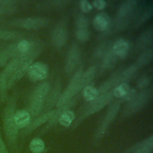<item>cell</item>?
Segmentation results:
<instances>
[{"label": "cell", "mask_w": 153, "mask_h": 153, "mask_svg": "<svg viewBox=\"0 0 153 153\" xmlns=\"http://www.w3.org/2000/svg\"><path fill=\"white\" fill-rule=\"evenodd\" d=\"M14 101L13 100H9L4 109L2 117V125L7 144L11 150H15L16 149L19 129L14 121Z\"/></svg>", "instance_id": "6da1fadb"}, {"label": "cell", "mask_w": 153, "mask_h": 153, "mask_svg": "<svg viewBox=\"0 0 153 153\" xmlns=\"http://www.w3.org/2000/svg\"><path fill=\"white\" fill-rule=\"evenodd\" d=\"M130 88V86L127 83L120 84L116 86L113 90H112L113 96L121 99L127 94Z\"/></svg>", "instance_id": "cb8c5ba5"}, {"label": "cell", "mask_w": 153, "mask_h": 153, "mask_svg": "<svg viewBox=\"0 0 153 153\" xmlns=\"http://www.w3.org/2000/svg\"><path fill=\"white\" fill-rule=\"evenodd\" d=\"M29 149L32 153H42L45 149L44 142L41 138L35 137L30 141Z\"/></svg>", "instance_id": "44dd1931"}, {"label": "cell", "mask_w": 153, "mask_h": 153, "mask_svg": "<svg viewBox=\"0 0 153 153\" xmlns=\"http://www.w3.org/2000/svg\"><path fill=\"white\" fill-rule=\"evenodd\" d=\"M60 82H57L53 90L50 93L47 102V108H52L56 103H57V100L60 97Z\"/></svg>", "instance_id": "e0dca14e"}, {"label": "cell", "mask_w": 153, "mask_h": 153, "mask_svg": "<svg viewBox=\"0 0 153 153\" xmlns=\"http://www.w3.org/2000/svg\"><path fill=\"white\" fill-rule=\"evenodd\" d=\"M80 59V51L77 45L73 44L68 53L66 57V61L65 66L66 72L70 73L74 71L77 66Z\"/></svg>", "instance_id": "30bf717a"}, {"label": "cell", "mask_w": 153, "mask_h": 153, "mask_svg": "<svg viewBox=\"0 0 153 153\" xmlns=\"http://www.w3.org/2000/svg\"><path fill=\"white\" fill-rule=\"evenodd\" d=\"M137 1L136 0H127L123 1L119 7L117 14V22L118 28H123L128 23L134 10H135Z\"/></svg>", "instance_id": "5b68a950"}, {"label": "cell", "mask_w": 153, "mask_h": 153, "mask_svg": "<svg viewBox=\"0 0 153 153\" xmlns=\"http://www.w3.org/2000/svg\"><path fill=\"white\" fill-rule=\"evenodd\" d=\"M0 153H11L4 140H0Z\"/></svg>", "instance_id": "836d02e7"}, {"label": "cell", "mask_w": 153, "mask_h": 153, "mask_svg": "<svg viewBox=\"0 0 153 153\" xmlns=\"http://www.w3.org/2000/svg\"><path fill=\"white\" fill-rule=\"evenodd\" d=\"M152 79L151 76H145L140 78L137 82V87L138 89L143 90L148 87L151 82Z\"/></svg>", "instance_id": "4316f807"}, {"label": "cell", "mask_w": 153, "mask_h": 153, "mask_svg": "<svg viewBox=\"0 0 153 153\" xmlns=\"http://www.w3.org/2000/svg\"><path fill=\"white\" fill-rule=\"evenodd\" d=\"M17 35V33L15 31L11 30H0V39H10L15 38Z\"/></svg>", "instance_id": "4dcf8cb0"}, {"label": "cell", "mask_w": 153, "mask_h": 153, "mask_svg": "<svg viewBox=\"0 0 153 153\" xmlns=\"http://www.w3.org/2000/svg\"><path fill=\"white\" fill-rule=\"evenodd\" d=\"M53 114H54V110H51V111H47V112L44 114L42 115L35 119L32 123H30V124L26 127V130L25 131L26 134L30 133L33 130L36 129L38 127H39L43 123L49 120L52 117V115H53Z\"/></svg>", "instance_id": "9a60e30c"}, {"label": "cell", "mask_w": 153, "mask_h": 153, "mask_svg": "<svg viewBox=\"0 0 153 153\" xmlns=\"http://www.w3.org/2000/svg\"><path fill=\"white\" fill-rule=\"evenodd\" d=\"M79 6L81 10L84 13H88L92 10V5L87 0H81L79 1Z\"/></svg>", "instance_id": "f546056e"}, {"label": "cell", "mask_w": 153, "mask_h": 153, "mask_svg": "<svg viewBox=\"0 0 153 153\" xmlns=\"http://www.w3.org/2000/svg\"><path fill=\"white\" fill-rule=\"evenodd\" d=\"M117 58L118 57L113 53L112 50H109L105 54V57L103 60L102 67L105 69L112 68L116 63Z\"/></svg>", "instance_id": "ffe728a7"}, {"label": "cell", "mask_w": 153, "mask_h": 153, "mask_svg": "<svg viewBox=\"0 0 153 153\" xmlns=\"http://www.w3.org/2000/svg\"><path fill=\"white\" fill-rule=\"evenodd\" d=\"M75 36L78 40L81 42L86 41L90 36L88 29H78L75 31Z\"/></svg>", "instance_id": "f1b7e54d"}, {"label": "cell", "mask_w": 153, "mask_h": 153, "mask_svg": "<svg viewBox=\"0 0 153 153\" xmlns=\"http://www.w3.org/2000/svg\"><path fill=\"white\" fill-rule=\"evenodd\" d=\"M75 119V114L71 110H67L63 112L59 117L58 120L62 126L69 127Z\"/></svg>", "instance_id": "d6986e66"}, {"label": "cell", "mask_w": 153, "mask_h": 153, "mask_svg": "<svg viewBox=\"0 0 153 153\" xmlns=\"http://www.w3.org/2000/svg\"><path fill=\"white\" fill-rule=\"evenodd\" d=\"M93 7L97 10H102L106 7V2L103 0H95L92 3Z\"/></svg>", "instance_id": "d6a6232c"}, {"label": "cell", "mask_w": 153, "mask_h": 153, "mask_svg": "<svg viewBox=\"0 0 153 153\" xmlns=\"http://www.w3.org/2000/svg\"><path fill=\"white\" fill-rule=\"evenodd\" d=\"M112 91H109L103 94L98 96L91 103L88 105L84 117H87L102 109L106 105H108L112 99Z\"/></svg>", "instance_id": "52a82bcc"}, {"label": "cell", "mask_w": 153, "mask_h": 153, "mask_svg": "<svg viewBox=\"0 0 153 153\" xmlns=\"http://www.w3.org/2000/svg\"><path fill=\"white\" fill-rule=\"evenodd\" d=\"M153 147V136L147 138L136 148L134 153H151Z\"/></svg>", "instance_id": "ac0fdd59"}, {"label": "cell", "mask_w": 153, "mask_h": 153, "mask_svg": "<svg viewBox=\"0 0 153 153\" xmlns=\"http://www.w3.org/2000/svg\"><path fill=\"white\" fill-rule=\"evenodd\" d=\"M88 20L84 16H79L75 22L76 30L88 29Z\"/></svg>", "instance_id": "484cf974"}, {"label": "cell", "mask_w": 153, "mask_h": 153, "mask_svg": "<svg viewBox=\"0 0 153 153\" xmlns=\"http://www.w3.org/2000/svg\"><path fill=\"white\" fill-rule=\"evenodd\" d=\"M153 50L152 48L146 50L137 59V65L138 67L144 66L149 63L152 59Z\"/></svg>", "instance_id": "603a6c76"}, {"label": "cell", "mask_w": 153, "mask_h": 153, "mask_svg": "<svg viewBox=\"0 0 153 153\" xmlns=\"http://www.w3.org/2000/svg\"><path fill=\"white\" fill-rule=\"evenodd\" d=\"M120 108V102H117L114 103L108 109L106 116L105 117V118L102 123H101L97 133V136L100 137L103 134L105 131H106V128L108 127L109 124L111 123V122L114 120V118L117 115V113L119 111V109Z\"/></svg>", "instance_id": "9c48e42d"}, {"label": "cell", "mask_w": 153, "mask_h": 153, "mask_svg": "<svg viewBox=\"0 0 153 153\" xmlns=\"http://www.w3.org/2000/svg\"><path fill=\"white\" fill-rule=\"evenodd\" d=\"M14 119L19 128H26L30 123L31 117L28 111L24 109L15 111Z\"/></svg>", "instance_id": "7c38bea8"}, {"label": "cell", "mask_w": 153, "mask_h": 153, "mask_svg": "<svg viewBox=\"0 0 153 153\" xmlns=\"http://www.w3.org/2000/svg\"><path fill=\"white\" fill-rule=\"evenodd\" d=\"M152 10L153 7L152 5L148 7L146 10L144 11L139 20L137 21V22L134 25V27H137L143 23L146 22L147 20H148L152 15Z\"/></svg>", "instance_id": "d4e9b609"}, {"label": "cell", "mask_w": 153, "mask_h": 153, "mask_svg": "<svg viewBox=\"0 0 153 153\" xmlns=\"http://www.w3.org/2000/svg\"><path fill=\"white\" fill-rule=\"evenodd\" d=\"M67 39V33L63 28L59 27L54 30L53 34V41L55 47L57 48L63 47L65 45Z\"/></svg>", "instance_id": "5bb4252c"}, {"label": "cell", "mask_w": 153, "mask_h": 153, "mask_svg": "<svg viewBox=\"0 0 153 153\" xmlns=\"http://www.w3.org/2000/svg\"><path fill=\"white\" fill-rule=\"evenodd\" d=\"M152 28H148L146 30L142 33L137 40V47L140 49H145L152 43Z\"/></svg>", "instance_id": "2e32d148"}, {"label": "cell", "mask_w": 153, "mask_h": 153, "mask_svg": "<svg viewBox=\"0 0 153 153\" xmlns=\"http://www.w3.org/2000/svg\"><path fill=\"white\" fill-rule=\"evenodd\" d=\"M136 94H137L136 90L134 88L130 87L129 90L127 93V94L124 96V97L123 98L121 99V100L129 102L131 100H132L136 96Z\"/></svg>", "instance_id": "1f68e13d"}, {"label": "cell", "mask_w": 153, "mask_h": 153, "mask_svg": "<svg viewBox=\"0 0 153 153\" xmlns=\"http://www.w3.org/2000/svg\"><path fill=\"white\" fill-rule=\"evenodd\" d=\"M0 140H3V139H2V136H1V131H0Z\"/></svg>", "instance_id": "d590c367"}, {"label": "cell", "mask_w": 153, "mask_h": 153, "mask_svg": "<svg viewBox=\"0 0 153 153\" xmlns=\"http://www.w3.org/2000/svg\"><path fill=\"white\" fill-rule=\"evenodd\" d=\"M111 50L118 58L123 59L128 55L129 45L128 42L125 39H119L114 42Z\"/></svg>", "instance_id": "8fae6325"}, {"label": "cell", "mask_w": 153, "mask_h": 153, "mask_svg": "<svg viewBox=\"0 0 153 153\" xmlns=\"http://www.w3.org/2000/svg\"><path fill=\"white\" fill-rule=\"evenodd\" d=\"M82 70H79L73 76L68 85L63 93L60 96L56 103L57 108H59L70 101L73 99V97L75 94L80 91L81 90L88 85V82L82 75Z\"/></svg>", "instance_id": "7a4b0ae2"}, {"label": "cell", "mask_w": 153, "mask_h": 153, "mask_svg": "<svg viewBox=\"0 0 153 153\" xmlns=\"http://www.w3.org/2000/svg\"><path fill=\"white\" fill-rule=\"evenodd\" d=\"M151 96V89H145L137 93L132 100L128 102L123 110V115L128 117L139 111L147 103Z\"/></svg>", "instance_id": "277c9868"}, {"label": "cell", "mask_w": 153, "mask_h": 153, "mask_svg": "<svg viewBox=\"0 0 153 153\" xmlns=\"http://www.w3.org/2000/svg\"><path fill=\"white\" fill-rule=\"evenodd\" d=\"M27 73L29 78L32 81H42L48 76L49 68L47 65L38 62L30 65Z\"/></svg>", "instance_id": "8992f818"}, {"label": "cell", "mask_w": 153, "mask_h": 153, "mask_svg": "<svg viewBox=\"0 0 153 153\" xmlns=\"http://www.w3.org/2000/svg\"><path fill=\"white\" fill-rule=\"evenodd\" d=\"M48 20L41 17H27L18 19L13 24L28 29H38L48 25Z\"/></svg>", "instance_id": "ba28073f"}, {"label": "cell", "mask_w": 153, "mask_h": 153, "mask_svg": "<svg viewBox=\"0 0 153 153\" xmlns=\"http://www.w3.org/2000/svg\"><path fill=\"white\" fill-rule=\"evenodd\" d=\"M82 96L85 100L92 102L97 97V90L94 87L88 85L83 88Z\"/></svg>", "instance_id": "7402d4cb"}, {"label": "cell", "mask_w": 153, "mask_h": 153, "mask_svg": "<svg viewBox=\"0 0 153 153\" xmlns=\"http://www.w3.org/2000/svg\"><path fill=\"white\" fill-rule=\"evenodd\" d=\"M2 13H4V11H3V9H2V8L0 6V16L2 14Z\"/></svg>", "instance_id": "e575fe53"}, {"label": "cell", "mask_w": 153, "mask_h": 153, "mask_svg": "<svg viewBox=\"0 0 153 153\" xmlns=\"http://www.w3.org/2000/svg\"><path fill=\"white\" fill-rule=\"evenodd\" d=\"M31 45L32 44L27 40L22 39L18 43L17 45V48L21 54L26 53L30 49Z\"/></svg>", "instance_id": "83f0119b"}, {"label": "cell", "mask_w": 153, "mask_h": 153, "mask_svg": "<svg viewBox=\"0 0 153 153\" xmlns=\"http://www.w3.org/2000/svg\"><path fill=\"white\" fill-rule=\"evenodd\" d=\"M110 25V18L109 16L104 12L98 13L94 16L93 20L94 27L99 31L106 30Z\"/></svg>", "instance_id": "4fadbf2b"}, {"label": "cell", "mask_w": 153, "mask_h": 153, "mask_svg": "<svg viewBox=\"0 0 153 153\" xmlns=\"http://www.w3.org/2000/svg\"><path fill=\"white\" fill-rule=\"evenodd\" d=\"M50 90V85L47 82L41 83L35 88L29 106L30 115L35 116L41 112Z\"/></svg>", "instance_id": "3957f363"}]
</instances>
